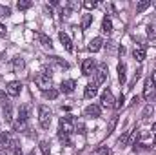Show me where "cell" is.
<instances>
[{"mask_svg":"<svg viewBox=\"0 0 156 155\" xmlns=\"http://www.w3.org/2000/svg\"><path fill=\"white\" fill-rule=\"evenodd\" d=\"M51 119H53V112L47 106H38V122L44 130L51 126Z\"/></svg>","mask_w":156,"mask_h":155,"instance_id":"6da1fadb","label":"cell"},{"mask_svg":"<svg viewBox=\"0 0 156 155\" xmlns=\"http://www.w3.org/2000/svg\"><path fill=\"white\" fill-rule=\"evenodd\" d=\"M107 66L102 62V64H98L96 66V70H94V73H93V84L94 86H100V84H104L105 80H107Z\"/></svg>","mask_w":156,"mask_h":155,"instance_id":"7a4b0ae2","label":"cell"},{"mask_svg":"<svg viewBox=\"0 0 156 155\" xmlns=\"http://www.w3.org/2000/svg\"><path fill=\"white\" fill-rule=\"evenodd\" d=\"M73 131H75L73 117H71V115L62 117V119H60V124H58V133H62V135H71Z\"/></svg>","mask_w":156,"mask_h":155,"instance_id":"3957f363","label":"cell"},{"mask_svg":"<svg viewBox=\"0 0 156 155\" xmlns=\"http://www.w3.org/2000/svg\"><path fill=\"white\" fill-rule=\"evenodd\" d=\"M5 93L9 95V97H18L20 93H22V82L20 80H11V82H7V86H5Z\"/></svg>","mask_w":156,"mask_h":155,"instance_id":"277c9868","label":"cell"},{"mask_svg":"<svg viewBox=\"0 0 156 155\" xmlns=\"http://www.w3.org/2000/svg\"><path fill=\"white\" fill-rule=\"evenodd\" d=\"M94 70H96V62H94L93 59H85V60L82 62V75L89 77V75L94 73Z\"/></svg>","mask_w":156,"mask_h":155,"instance_id":"5b68a950","label":"cell"},{"mask_svg":"<svg viewBox=\"0 0 156 155\" xmlns=\"http://www.w3.org/2000/svg\"><path fill=\"white\" fill-rule=\"evenodd\" d=\"M35 84L38 86L42 91H47V89L51 88V78L45 77V75H42V73H38V75H35Z\"/></svg>","mask_w":156,"mask_h":155,"instance_id":"8992f818","label":"cell"},{"mask_svg":"<svg viewBox=\"0 0 156 155\" xmlns=\"http://www.w3.org/2000/svg\"><path fill=\"white\" fill-rule=\"evenodd\" d=\"M100 102H102L104 108H113V106H115V99H113L111 89H104V93H102V97H100Z\"/></svg>","mask_w":156,"mask_h":155,"instance_id":"52a82bcc","label":"cell"},{"mask_svg":"<svg viewBox=\"0 0 156 155\" xmlns=\"http://www.w3.org/2000/svg\"><path fill=\"white\" fill-rule=\"evenodd\" d=\"M83 113H85V117H91V119H98V117L102 115V108H100L98 104H89V106L83 110Z\"/></svg>","mask_w":156,"mask_h":155,"instance_id":"ba28073f","label":"cell"},{"mask_svg":"<svg viewBox=\"0 0 156 155\" xmlns=\"http://www.w3.org/2000/svg\"><path fill=\"white\" fill-rule=\"evenodd\" d=\"M2 112H4V117H5V122H11L13 120V108H11L9 99H4L2 100Z\"/></svg>","mask_w":156,"mask_h":155,"instance_id":"9c48e42d","label":"cell"},{"mask_svg":"<svg viewBox=\"0 0 156 155\" xmlns=\"http://www.w3.org/2000/svg\"><path fill=\"white\" fill-rule=\"evenodd\" d=\"M75 88H76V82H75L73 78L62 80V84H60V91H64V93H73Z\"/></svg>","mask_w":156,"mask_h":155,"instance_id":"30bf717a","label":"cell"},{"mask_svg":"<svg viewBox=\"0 0 156 155\" xmlns=\"http://www.w3.org/2000/svg\"><path fill=\"white\" fill-rule=\"evenodd\" d=\"M29 112H31V108H29V104H22L20 106V110H18V120L16 122H27V119H29Z\"/></svg>","mask_w":156,"mask_h":155,"instance_id":"8fae6325","label":"cell"},{"mask_svg":"<svg viewBox=\"0 0 156 155\" xmlns=\"http://www.w3.org/2000/svg\"><path fill=\"white\" fill-rule=\"evenodd\" d=\"M58 39H60V42H62V46L66 47V51L73 53V49H75V47H73V42H71V39H69V37H67V35H66L64 31H62V33L58 35Z\"/></svg>","mask_w":156,"mask_h":155,"instance_id":"7c38bea8","label":"cell"},{"mask_svg":"<svg viewBox=\"0 0 156 155\" xmlns=\"http://www.w3.org/2000/svg\"><path fill=\"white\" fill-rule=\"evenodd\" d=\"M102 46H104V40L100 39V37H94V39L89 42V51L96 53V51H100V49H102Z\"/></svg>","mask_w":156,"mask_h":155,"instance_id":"4fadbf2b","label":"cell"},{"mask_svg":"<svg viewBox=\"0 0 156 155\" xmlns=\"http://www.w3.org/2000/svg\"><path fill=\"white\" fill-rule=\"evenodd\" d=\"M96 93H98V86H94L93 82H91V84H87V86H85V89H83V97H85V99H93Z\"/></svg>","mask_w":156,"mask_h":155,"instance_id":"5bb4252c","label":"cell"},{"mask_svg":"<svg viewBox=\"0 0 156 155\" xmlns=\"http://www.w3.org/2000/svg\"><path fill=\"white\" fill-rule=\"evenodd\" d=\"M116 70H118V80H120V84H125V80H127V66L123 62H120Z\"/></svg>","mask_w":156,"mask_h":155,"instance_id":"9a60e30c","label":"cell"},{"mask_svg":"<svg viewBox=\"0 0 156 155\" xmlns=\"http://www.w3.org/2000/svg\"><path fill=\"white\" fill-rule=\"evenodd\" d=\"M24 68H26V60L22 57H15L13 59V70L16 73H20V71H24Z\"/></svg>","mask_w":156,"mask_h":155,"instance_id":"2e32d148","label":"cell"},{"mask_svg":"<svg viewBox=\"0 0 156 155\" xmlns=\"http://www.w3.org/2000/svg\"><path fill=\"white\" fill-rule=\"evenodd\" d=\"M102 33H105V35H111L113 33V22H111L109 17H105L102 20Z\"/></svg>","mask_w":156,"mask_h":155,"instance_id":"e0dca14e","label":"cell"},{"mask_svg":"<svg viewBox=\"0 0 156 155\" xmlns=\"http://www.w3.org/2000/svg\"><path fill=\"white\" fill-rule=\"evenodd\" d=\"M133 57H134L136 62H144L145 60V47H136L133 51Z\"/></svg>","mask_w":156,"mask_h":155,"instance_id":"ac0fdd59","label":"cell"},{"mask_svg":"<svg viewBox=\"0 0 156 155\" xmlns=\"http://www.w3.org/2000/svg\"><path fill=\"white\" fill-rule=\"evenodd\" d=\"M58 95H60V89H56V88H49L47 91H44V97H45V99H49V100L58 99Z\"/></svg>","mask_w":156,"mask_h":155,"instance_id":"d6986e66","label":"cell"},{"mask_svg":"<svg viewBox=\"0 0 156 155\" xmlns=\"http://www.w3.org/2000/svg\"><path fill=\"white\" fill-rule=\"evenodd\" d=\"M49 60H51V62H53V64H56V66H58V68H62V70H67V68H69V64H67V62H66V60H62V59H60V57H51V59H49Z\"/></svg>","mask_w":156,"mask_h":155,"instance_id":"ffe728a7","label":"cell"},{"mask_svg":"<svg viewBox=\"0 0 156 155\" xmlns=\"http://www.w3.org/2000/svg\"><path fill=\"white\" fill-rule=\"evenodd\" d=\"M153 91H154V84H153L151 80H147V82H145V88H144V99H149Z\"/></svg>","mask_w":156,"mask_h":155,"instance_id":"44dd1931","label":"cell"},{"mask_svg":"<svg viewBox=\"0 0 156 155\" xmlns=\"http://www.w3.org/2000/svg\"><path fill=\"white\" fill-rule=\"evenodd\" d=\"M153 113H154L153 106H145V108H144V113H142V119H144V122L151 120V117H153Z\"/></svg>","mask_w":156,"mask_h":155,"instance_id":"7402d4cb","label":"cell"},{"mask_svg":"<svg viewBox=\"0 0 156 155\" xmlns=\"http://www.w3.org/2000/svg\"><path fill=\"white\" fill-rule=\"evenodd\" d=\"M147 7H151V0H144V2H138V4H136V13H144Z\"/></svg>","mask_w":156,"mask_h":155,"instance_id":"603a6c76","label":"cell"},{"mask_svg":"<svg viewBox=\"0 0 156 155\" xmlns=\"http://www.w3.org/2000/svg\"><path fill=\"white\" fill-rule=\"evenodd\" d=\"M93 24V15H83V18H82V24H80V28L82 29H87L89 26Z\"/></svg>","mask_w":156,"mask_h":155,"instance_id":"cb8c5ba5","label":"cell"},{"mask_svg":"<svg viewBox=\"0 0 156 155\" xmlns=\"http://www.w3.org/2000/svg\"><path fill=\"white\" fill-rule=\"evenodd\" d=\"M40 152H42V153L44 155H49L51 153V146H49V142H47V141H40Z\"/></svg>","mask_w":156,"mask_h":155,"instance_id":"d4e9b609","label":"cell"},{"mask_svg":"<svg viewBox=\"0 0 156 155\" xmlns=\"http://www.w3.org/2000/svg\"><path fill=\"white\" fill-rule=\"evenodd\" d=\"M38 40L44 44V46H47V47H53V42H51V39L47 37V35H44V33H38Z\"/></svg>","mask_w":156,"mask_h":155,"instance_id":"484cf974","label":"cell"},{"mask_svg":"<svg viewBox=\"0 0 156 155\" xmlns=\"http://www.w3.org/2000/svg\"><path fill=\"white\" fill-rule=\"evenodd\" d=\"M31 6H33V2H29V0H22V2L16 4V7H18L20 11H26V9H29Z\"/></svg>","mask_w":156,"mask_h":155,"instance_id":"4316f807","label":"cell"},{"mask_svg":"<svg viewBox=\"0 0 156 155\" xmlns=\"http://www.w3.org/2000/svg\"><path fill=\"white\" fill-rule=\"evenodd\" d=\"M118 122V115H115L113 119H111V122H109V126H107V135H111L113 131H115V126H116Z\"/></svg>","mask_w":156,"mask_h":155,"instance_id":"83f0119b","label":"cell"},{"mask_svg":"<svg viewBox=\"0 0 156 155\" xmlns=\"http://www.w3.org/2000/svg\"><path fill=\"white\" fill-rule=\"evenodd\" d=\"M82 6H83V7H85V9H87V11H93V9H94V7H96V6H98V4H96V2H94V0H85V2H83V4H82Z\"/></svg>","mask_w":156,"mask_h":155,"instance_id":"f1b7e54d","label":"cell"},{"mask_svg":"<svg viewBox=\"0 0 156 155\" xmlns=\"http://www.w3.org/2000/svg\"><path fill=\"white\" fill-rule=\"evenodd\" d=\"M93 155H109V148L107 146H100V148H96Z\"/></svg>","mask_w":156,"mask_h":155,"instance_id":"f546056e","label":"cell"},{"mask_svg":"<svg viewBox=\"0 0 156 155\" xmlns=\"http://www.w3.org/2000/svg\"><path fill=\"white\" fill-rule=\"evenodd\" d=\"M58 137H60V141H62L66 146H71V144H73V141H71V135H62V133H58Z\"/></svg>","mask_w":156,"mask_h":155,"instance_id":"4dcf8cb0","label":"cell"},{"mask_svg":"<svg viewBox=\"0 0 156 155\" xmlns=\"http://www.w3.org/2000/svg\"><path fill=\"white\" fill-rule=\"evenodd\" d=\"M75 130H76L78 133H80V135H85V126H83V122H78Z\"/></svg>","mask_w":156,"mask_h":155,"instance_id":"1f68e13d","label":"cell"},{"mask_svg":"<svg viewBox=\"0 0 156 155\" xmlns=\"http://www.w3.org/2000/svg\"><path fill=\"white\" fill-rule=\"evenodd\" d=\"M123 102H125V97H123V95H120V97H118V100H116V104H115V108L120 110V108L123 106Z\"/></svg>","mask_w":156,"mask_h":155,"instance_id":"d6a6232c","label":"cell"},{"mask_svg":"<svg viewBox=\"0 0 156 155\" xmlns=\"http://www.w3.org/2000/svg\"><path fill=\"white\" fill-rule=\"evenodd\" d=\"M42 75H45V77H53V70H51V68H44V70H42Z\"/></svg>","mask_w":156,"mask_h":155,"instance_id":"836d02e7","label":"cell"},{"mask_svg":"<svg viewBox=\"0 0 156 155\" xmlns=\"http://www.w3.org/2000/svg\"><path fill=\"white\" fill-rule=\"evenodd\" d=\"M0 37H5V26L0 22Z\"/></svg>","mask_w":156,"mask_h":155,"instance_id":"e575fe53","label":"cell"},{"mask_svg":"<svg viewBox=\"0 0 156 155\" xmlns=\"http://www.w3.org/2000/svg\"><path fill=\"white\" fill-rule=\"evenodd\" d=\"M151 82H153V84H156V70L153 71V75H151Z\"/></svg>","mask_w":156,"mask_h":155,"instance_id":"d590c367","label":"cell"},{"mask_svg":"<svg viewBox=\"0 0 156 155\" xmlns=\"http://www.w3.org/2000/svg\"><path fill=\"white\" fill-rule=\"evenodd\" d=\"M5 99V91H0V100H4Z\"/></svg>","mask_w":156,"mask_h":155,"instance_id":"8d00e7d4","label":"cell"},{"mask_svg":"<svg viewBox=\"0 0 156 155\" xmlns=\"http://www.w3.org/2000/svg\"><path fill=\"white\" fill-rule=\"evenodd\" d=\"M153 131H154V141H156V122L153 124Z\"/></svg>","mask_w":156,"mask_h":155,"instance_id":"74e56055","label":"cell"},{"mask_svg":"<svg viewBox=\"0 0 156 155\" xmlns=\"http://www.w3.org/2000/svg\"><path fill=\"white\" fill-rule=\"evenodd\" d=\"M0 17H2V7H0Z\"/></svg>","mask_w":156,"mask_h":155,"instance_id":"f35d334b","label":"cell"},{"mask_svg":"<svg viewBox=\"0 0 156 155\" xmlns=\"http://www.w3.org/2000/svg\"><path fill=\"white\" fill-rule=\"evenodd\" d=\"M29 155H35V153H33V152H31V153H29Z\"/></svg>","mask_w":156,"mask_h":155,"instance_id":"ab89813d","label":"cell"}]
</instances>
